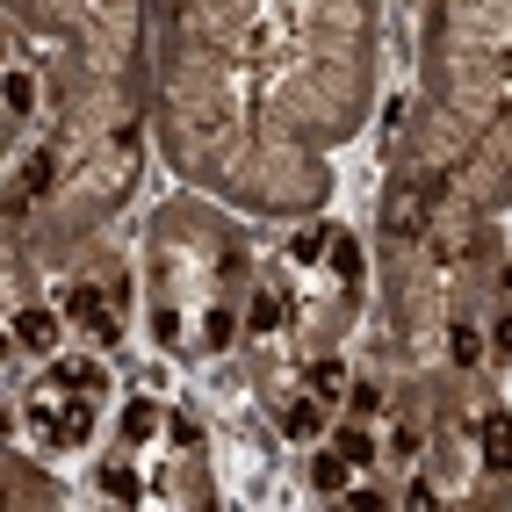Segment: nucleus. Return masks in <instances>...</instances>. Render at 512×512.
Wrapping results in <instances>:
<instances>
[{"mask_svg": "<svg viewBox=\"0 0 512 512\" xmlns=\"http://www.w3.org/2000/svg\"><path fill=\"white\" fill-rule=\"evenodd\" d=\"M195 231L202 217L195 210H166L152 224V332H159V347H174V354H217L231 347V289H246V246L224 231L217 238V253L210 260H195Z\"/></svg>", "mask_w": 512, "mask_h": 512, "instance_id": "1", "label": "nucleus"}, {"mask_svg": "<svg viewBox=\"0 0 512 512\" xmlns=\"http://www.w3.org/2000/svg\"><path fill=\"white\" fill-rule=\"evenodd\" d=\"M101 404H109V397L65 390V383L44 375V390L29 397V426H37V440H44L51 455H73V448H87V440L101 433Z\"/></svg>", "mask_w": 512, "mask_h": 512, "instance_id": "2", "label": "nucleus"}, {"mask_svg": "<svg viewBox=\"0 0 512 512\" xmlns=\"http://www.w3.org/2000/svg\"><path fill=\"white\" fill-rule=\"evenodd\" d=\"M123 311H130V275L109 260V275H87L65 289V318H80L94 347H116L123 339Z\"/></svg>", "mask_w": 512, "mask_h": 512, "instance_id": "3", "label": "nucleus"}, {"mask_svg": "<svg viewBox=\"0 0 512 512\" xmlns=\"http://www.w3.org/2000/svg\"><path fill=\"white\" fill-rule=\"evenodd\" d=\"M8 339H15V347L22 354H58L65 347V311H51V303H22V311L8 318Z\"/></svg>", "mask_w": 512, "mask_h": 512, "instance_id": "4", "label": "nucleus"}, {"mask_svg": "<svg viewBox=\"0 0 512 512\" xmlns=\"http://www.w3.org/2000/svg\"><path fill=\"white\" fill-rule=\"evenodd\" d=\"M325 412H332L325 397L296 390V397H282V404H275V433H282V440H325Z\"/></svg>", "mask_w": 512, "mask_h": 512, "instance_id": "5", "label": "nucleus"}, {"mask_svg": "<svg viewBox=\"0 0 512 512\" xmlns=\"http://www.w3.org/2000/svg\"><path fill=\"white\" fill-rule=\"evenodd\" d=\"M476 448H484L491 476H512V412H505V404H484V419H476Z\"/></svg>", "mask_w": 512, "mask_h": 512, "instance_id": "6", "label": "nucleus"}, {"mask_svg": "<svg viewBox=\"0 0 512 512\" xmlns=\"http://www.w3.org/2000/svg\"><path fill=\"white\" fill-rule=\"evenodd\" d=\"M289 318H296L289 289H282V282H260V289H253V311H246V332H253V339H267V332H282Z\"/></svg>", "mask_w": 512, "mask_h": 512, "instance_id": "7", "label": "nucleus"}, {"mask_svg": "<svg viewBox=\"0 0 512 512\" xmlns=\"http://www.w3.org/2000/svg\"><path fill=\"white\" fill-rule=\"evenodd\" d=\"M303 390L325 397V404H339V397L354 390V375H347V361H339V354H311V368H303Z\"/></svg>", "mask_w": 512, "mask_h": 512, "instance_id": "8", "label": "nucleus"}, {"mask_svg": "<svg viewBox=\"0 0 512 512\" xmlns=\"http://www.w3.org/2000/svg\"><path fill=\"white\" fill-rule=\"evenodd\" d=\"M94 491H101V498H116V505H145V498H152V491H145V476L130 469V462H101V469H94Z\"/></svg>", "mask_w": 512, "mask_h": 512, "instance_id": "9", "label": "nucleus"}, {"mask_svg": "<svg viewBox=\"0 0 512 512\" xmlns=\"http://www.w3.org/2000/svg\"><path fill=\"white\" fill-rule=\"evenodd\" d=\"M166 419H174V412H166L159 397H130V404H123V440H159Z\"/></svg>", "mask_w": 512, "mask_h": 512, "instance_id": "10", "label": "nucleus"}, {"mask_svg": "<svg viewBox=\"0 0 512 512\" xmlns=\"http://www.w3.org/2000/svg\"><path fill=\"white\" fill-rule=\"evenodd\" d=\"M347 484H354V462L339 455V448L311 455V491H318V498H347Z\"/></svg>", "mask_w": 512, "mask_h": 512, "instance_id": "11", "label": "nucleus"}, {"mask_svg": "<svg viewBox=\"0 0 512 512\" xmlns=\"http://www.w3.org/2000/svg\"><path fill=\"white\" fill-rule=\"evenodd\" d=\"M484 354H491V339L476 332V325H455V332H448V361H455V368H476Z\"/></svg>", "mask_w": 512, "mask_h": 512, "instance_id": "12", "label": "nucleus"}, {"mask_svg": "<svg viewBox=\"0 0 512 512\" xmlns=\"http://www.w3.org/2000/svg\"><path fill=\"white\" fill-rule=\"evenodd\" d=\"M332 448L347 455L354 469H368V462H375V433H368V426H339V433H332Z\"/></svg>", "mask_w": 512, "mask_h": 512, "instance_id": "13", "label": "nucleus"}, {"mask_svg": "<svg viewBox=\"0 0 512 512\" xmlns=\"http://www.w3.org/2000/svg\"><path fill=\"white\" fill-rule=\"evenodd\" d=\"M347 412H354V419H383L390 404H383V390H375V383H354V390H347Z\"/></svg>", "mask_w": 512, "mask_h": 512, "instance_id": "14", "label": "nucleus"}, {"mask_svg": "<svg viewBox=\"0 0 512 512\" xmlns=\"http://www.w3.org/2000/svg\"><path fill=\"white\" fill-rule=\"evenodd\" d=\"M412 455H419V426H412V419H404V426L390 433V462H412Z\"/></svg>", "mask_w": 512, "mask_h": 512, "instance_id": "15", "label": "nucleus"}, {"mask_svg": "<svg viewBox=\"0 0 512 512\" xmlns=\"http://www.w3.org/2000/svg\"><path fill=\"white\" fill-rule=\"evenodd\" d=\"M491 354H498V361H512V303H505V318L491 325Z\"/></svg>", "mask_w": 512, "mask_h": 512, "instance_id": "16", "label": "nucleus"}, {"mask_svg": "<svg viewBox=\"0 0 512 512\" xmlns=\"http://www.w3.org/2000/svg\"><path fill=\"white\" fill-rule=\"evenodd\" d=\"M404 505H419V512H426V505H440V491H433L426 476H419V484H404Z\"/></svg>", "mask_w": 512, "mask_h": 512, "instance_id": "17", "label": "nucleus"}, {"mask_svg": "<svg viewBox=\"0 0 512 512\" xmlns=\"http://www.w3.org/2000/svg\"><path fill=\"white\" fill-rule=\"evenodd\" d=\"M347 505H361V512H383L390 498H383V491H354V484H347Z\"/></svg>", "mask_w": 512, "mask_h": 512, "instance_id": "18", "label": "nucleus"}, {"mask_svg": "<svg viewBox=\"0 0 512 512\" xmlns=\"http://www.w3.org/2000/svg\"><path fill=\"white\" fill-rule=\"evenodd\" d=\"M498 289H505V303H512V267H505V275H498Z\"/></svg>", "mask_w": 512, "mask_h": 512, "instance_id": "19", "label": "nucleus"}]
</instances>
